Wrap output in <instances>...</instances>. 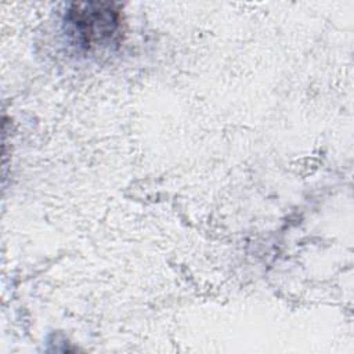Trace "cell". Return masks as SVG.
<instances>
[{
    "label": "cell",
    "mask_w": 354,
    "mask_h": 354,
    "mask_svg": "<svg viewBox=\"0 0 354 354\" xmlns=\"http://www.w3.org/2000/svg\"><path fill=\"white\" fill-rule=\"evenodd\" d=\"M120 22V11L112 3H76L65 15L68 35L86 50L113 43Z\"/></svg>",
    "instance_id": "1"
}]
</instances>
